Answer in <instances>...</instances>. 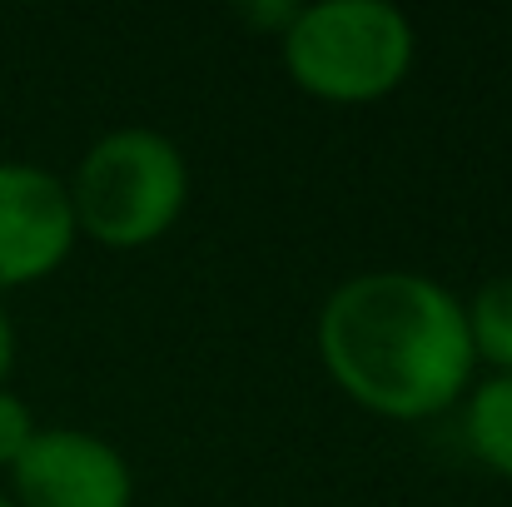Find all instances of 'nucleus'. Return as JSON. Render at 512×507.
Wrapping results in <instances>:
<instances>
[{"mask_svg": "<svg viewBox=\"0 0 512 507\" xmlns=\"http://www.w3.org/2000/svg\"><path fill=\"white\" fill-rule=\"evenodd\" d=\"M463 433H468V448L478 453V463H488L498 478L512 483V373H493L488 383L473 388Z\"/></svg>", "mask_w": 512, "mask_h": 507, "instance_id": "nucleus-6", "label": "nucleus"}, {"mask_svg": "<svg viewBox=\"0 0 512 507\" xmlns=\"http://www.w3.org/2000/svg\"><path fill=\"white\" fill-rule=\"evenodd\" d=\"M239 15H244L254 30H274V35H284V30L294 25L299 5H294V0H239Z\"/></svg>", "mask_w": 512, "mask_h": 507, "instance_id": "nucleus-9", "label": "nucleus"}, {"mask_svg": "<svg viewBox=\"0 0 512 507\" xmlns=\"http://www.w3.org/2000/svg\"><path fill=\"white\" fill-rule=\"evenodd\" d=\"M75 234L65 179L40 165H0V289L55 274L70 259Z\"/></svg>", "mask_w": 512, "mask_h": 507, "instance_id": "nucleus-5", "label": "nucleus"}, {"mask_svg": "<svg viewBox=\"0 0 512 507\" xmlns=\"http://www.w3.org/2000/svg\"><path fill=\"white\" fill-rule=\"evenodd\" d=\"M0 507H15V503H10V498H5V493H0Z\"/></svg>", "mask_w": 512, "mask_h": 507, "instance_id": "nucleus-11", "label": "nucleus"}, {"mask_svg": "<svg viewBox=\"0 0 512 507\" xmlns=\"http://www.w3.org/2000/svg\"><path fill=\"white\" fill-rule=\"evenodd\" d=\"M30 438H35V418H30L25 398H15L10 388H0V468H10L25 453Z\"/></svg>", "mask_w": 512, "mask_h": 507, "instance_id": "nucleus-8", "label": "nucleus"}, {"mask_svg": "<svg viewBox=\"0 0 512 507\" xmlns=\"http://www.w3.org/2000/svg\"><path fill=\"white\" fill-rule=\"evenodd\" d=\"M284 40V70L299 90L339 105L383 100L413 70V20L388 0H314L299 5Z\"/></svg>", "mask_w": 512, "mask_h": 507, "instance_id": "nucleus-2", "label": "nucleus"}, {"mask_svg": "<svg viewBox=\"0 0 512 507\" xmlns=\"http://www.w3.org/2000/svg\"><path fill=\"white\" fill-rule=\"evenodd\" d=\"M15 507H130L135 478L120 448L85 428H35L10 463Z\"/></svg>", "mask_w": 512, "mask_h": 507, "instance_id": "nucleus-4", "label": "nucleus"}, {"mask_svg": "<svg viewBox=\"0 0 512 507\" xmlns=\"http://www.w3.org/2000/svg\"><path fill=\"white\" fill-rule=\"evenodd\" d=\"M319 358L358 408L398 423L453 408L478 363L458 294L413 269L343 279L319 309Z\"/></svg>", "mask_w": 512, "mask_h": 507, "instance_id": "nucleus-1", "label": "nucleus"}, {"mask_svg": "<svg viewBox=\"0 0 512 507\" xmlns=\"http://www.w3.org/2000/svg\"><path fill=\"white\" fill-rule=\"evenodd\" d=\"M189 199V165L160 130H110L100 135L70 184L75 229L105 249L155 244Z\"/></svg>", "mask_w": 512, "mask_h": 507, "instance_id": "nucleus-3", "label": "nucleus"}, {"mask_svg": "<svg viewBox=\"0 0 512 507\" xmlns=\"http://www.w3.org/2000/svg\"><path fill=\"white\" fill-rule=\"evenodd\" d=\"M463 314H468L473 358H488L498 373H512V274L488 279Z\"/></svg>", "mask_w": 512, "mask_h": 507, "instance_id": "nucleus-7", "label": "nucleus"}, {"mask_svg": "<svg viewBox=\"0 0 512 507\" xmlns=\"http://www.w3.org/2000/svg\"><path fill=\"white\" fill-rule=\"evenodd\" d=\"M10 363H15V329H10V314H5V304H0V383H5Z\"/></svg>", "mask_w": 512, "mask_h": 507, "instance_id": "nucleus-10", "label": "nucleus"}]
</instances>
